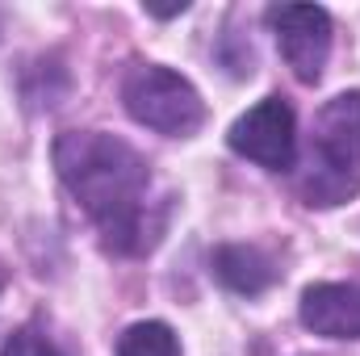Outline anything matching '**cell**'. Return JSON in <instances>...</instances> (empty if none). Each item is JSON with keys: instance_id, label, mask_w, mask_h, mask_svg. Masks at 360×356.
Instances as JSON below:
<instances>
[{"instance_id": "1", "label": "cell", "mask_w": 360, "mask_h": 356, "mask_svg": "<svg viewBox=\"0 0 360 356\" xmlns=\"http://www.w3.org/2000/svg\"><path fill=\"white\" fill-rule=\"evenodd\" d=\"M55 172L68 184V193L84 205L92 222L101 227V239L109 252L139 256L160 243L164 210L151 214L147 205V160L101 130H68L55 139Z\"/></svg>"}, {"instance_id": "2", "label": "cell", "mask_w": 360, "mask_h": 356, "mask_svg": "<svg viewBox=\"0 0 360 356\" xmlns=\"http://www.w3.org/2000/svg\"><path fill=\"white\" fill-rule=\"evenodd\" d=\"M319 168L306 180L310 205H344L360 189V92L331 96L314 117Z\"/></svg>"}, {"instance_id": "3", "label": "cell", "mask_w": 360, "mask_h": 356, "mask_svg": "<svg viewBox=\"0 0 360 356\" xmlns=\"http://www.w3.org/2000/svg\"><path fill=\"white\" fill-rule=\"evenodd\" d=\"M122 101H126V113L139 126H147L155 134H168V139H188L205 122L201 92L184 76H176L172 68H160V63L134 68L122 84Z\"/></svg>"}, {"instance_id": "4", "label": "cell", "mask_w": 360, "mask_h": 356, "mask_svg": "<svg viewBox=\"0 0 360 356\" xmlns=\"http://www.w3.org/2000/svg\"><path fill=\"white\" fill-rule=\"evenodd\" d=\"M264 17L293 76L302 84H319L331 55V13L319 4H272Z\"/></svg>"}, {"instance_id": "5", "label": "cell", "mask_w": 360, "mask_h": 356, "mask_svg": "<svg viewBox=\"0 0 360 356\" xmlns=\"http://www.w3.org/2000/svg\"><path fill=\"white\" fill-rule=\"evenodd\" d=\"M231 151L272 168V172H285L293 164V151H297V117L289 109V101L281 96H264L260 105H252L226 134Z\"/></svg>"}, {"instance_id": "6", "label": "cell", "mask_w": 360, "mask_h": 356, "mask_svg": "<svg viewBox=\"0 0 360 356\" xmlns=\"http://www.w3.org/2000/svg\"><path fill=\"white\" fill-rule=\"evenodd\" d=\"M302 323L327 340H360V285L323 281L302 293Z\"/></svg>"}, {"instance_id": "7", "label": "cell", "mask_w": 360, "mask_h": 356, "mask_svg": "<svg viewBox=\"0 0 360 356\" xmlns=\"http://www.w3.org/2000/svg\"><path fill=\"white\" fill-rule=\"evenodd\" d=\"M214 272L235 293H264L272 281L281 276L276 260L264 248H252V243H226V248H218L214 252Z\"/></svg>"}, {"instance_id": "8", "label": "cell", "mask_w": 360, "mask_h": 356, "mask_svg": "<svg viewBox=\"0 0 360 356\" xmlns=\"http://www.w3.org/2000/svg\"><path fill=\"white\" fill-rule=\"evenodd\" d=\"M117 356H180V340L168 323L147 319V323H134L122 331Z\"/></svg>"}, {"instance_id": "9", "label": "cell", "mask_w": 360, "mask_h": 356, "mask_svg": "<svg viewBox=\"0 0 360 356\" xmlns=\"http://www.w3.org/2000/svg\"><path fill=\"white\" fill-rule=\"evenodd\" d=\"M0 356H63L42 331H34V327H17L8 340H4V352Z\"/></svg>"}]
</instances>
